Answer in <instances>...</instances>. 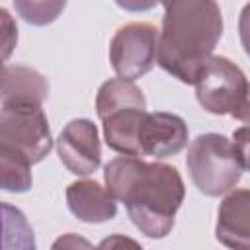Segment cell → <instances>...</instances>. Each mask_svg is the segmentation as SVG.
I'll use <instances>...</instances> for the list:
<instances>
[{
	"label": "cell",
	"mask_w": 250,
	"mask_h": 250,
	"mask_svg": "<svg viewBox=\"0 0 250 250\" xmlns=\"http://www.w3.org/2000/svg\"><path fill=\"white\" fill-rule=\"evenodd\" d=\"M105 189L121 201L133 225L148 238H164L186 197L180 172L164 162L117 156L104 166Z\"/></svg>",
	"instance_id": "obj_1"
},
{
	"label": "cell",
	"mask_w": 250,
	"mask_h": 250,
	"mask_svg": "<svg viewBox=\"0 0 250 250\" xmlns=\"http://www.w3.org/2000/svg\"><path fill=\"white\" fill-rule=\"evenodd\" d=\"M162 8L156 62L180 82L195 86L223 35L221 8L213 0H174Z\"/></svg>",
	"instance_id": "obj_2"
},
{
	"label": "cell",
	"mask_w": 250,
	"mask_h": 250,
	"mask_svg": "<svg viewBox=\"0 0 250 250\" xmlns=\"http://www.w3.org/2000/svg\"><path fill=\"white\" fill-rule=\"evenodd\" d=\"M96 113L104 127L105 145L123 154L139 156V127L146 115V100L135 82L105 80L96 94Z\"/></svg>",
	"instance_id": "obj_3"
},
{
	"label": "cell",
	"mask_w": 250,
	"mask_h": 250,
	"mask_svg": "<svg viewBox=\"0 0 250 250\" xmlns=\"http://www.w3.org/2000/svg\"><path fill=\"white\" fill-rule=\"evenodd\" d=\"M193 186L207 197L227 195L242 178V164L230 139L219 133L197 135L186 154Z\"/></svg>",
	"instance_id": "obj_4"
},
{
	"label": "cell",
	"mask_w": 250,
	"mask_h": 250,
	"mask_svg": "<svg viewBox=\"0 0 250 250\" xmlns=\"http://www.w3.org/2000/svg\"><path fill=\"white\" fill-rule=\"evenodd\" d=\"M0 145L18 150L31 164L41 162L53 148V137L43 107L33 104L2 105Z\"/></svg>",
	"instance_id": "obj_5"
},
{
	"label": "cell",
	"mask_w": 250,
	"mask_h": 250,
	"mask_svg": "<svg viewBox=\"0 0 250 250\" xmlns=\"http://www.w3.org/2000/svg\"><path fill=\"white\" fill-rule=\"evenodd\" d=\"M158 29L148 21L121 25L109 43V62L117 78L135 82L152 70L158 57Z\"/></svg>",
	"instance_id": "obj_6"
},
{
	"label": "cell",
	"mask_w": 250,
	"mask_h": 250,
	"mask_svg": "<svg viewBox=\"0 0 250 250\" xmlns=\"http://www.w3.org/2000/svg\"><path fill=\"white\" fill-rule=\"evenodd\" d=\"M248 80L238 64L227 57H211L195 82L199 105L213 115H230L246 94Z\"/></svg>",
	"instance_id": "obj_7"
},
{
	"label": "cell",
	"mask_w": 250,
	"mask_h": 250,
	"mask_svg": "<svg viewBox=\"0 0 250 250\" xmlns=\"http://www.w3.org/2000/svg\"><path fill=\"white\" fill-rule=\"evenodd\" d=\"M57 152L62 166L70 174H94L102 164V145L98 127L90 119L68 121L57 139Z\"/></svg>",
	"instance_id": "obj_8"
},
{
	"label": "cell",
	"mask_w": 250,
	"mask_h": 250,
	"mask_svg": "<svg viewBox=\"0 0 250 250\" xmlns=\"http://www.w3.org/2000/svg\"><path fill=\"white\" fill-rule=\"evenodd\" d=\"M139 156L166 158L182 152L188 145V125L186 121L168 111H152L143 117L139 127Z\"/></svg>",
	"instance_id": "obj_9"
},
{
	"label": "cell",
	"mask_w": 250,
	"mask_h": 250,
	"mask_svg": "<svg viewBox=\"0 0 250 250\" xmlns=\"http://www.w3.org/2000/svg\"><path fill=\"white\" fill-rule=\"evenodd\" d=\"M215 236L230 250H250V189L234 188L223 197Z\"/></svg>",
	"instance_id": "obj_10"
},
{
	"label": "cell",
	"mask_w": 250,
	"mask_h": 250,
	"mask_svg": "<svg viewBox=\"0 0 250 250\" xmlns=\"http://www.w3.org/2000/svg\"><path fill=\"white\" fill-rule=\"evenodd\" d=\"M68 211L82 223H107L117 215L115 197L96 180H78L66 188Z\"/></svg>",
	"instance_id": "obj_11"
},
{
	"label": "cell",
	"mask_w": 250,
	"mask_h": 250,
	"mask_svg": "<svg viewBox=\"0 0 250 250\" xmlns=\"http://www.w3.org/2000/svg\"><path fill=\"white\" fill-rule=\"evenodd\" d=\"M49 84L41 72L23 64H4L2 68V105L33 104L43 105Z\"/></svg>",
	"instance_id": "obj_12"
},
{
	"label": "cell",
	"mask_w": 250,
	"mask_h": 250,
	"mask_svg": "<svg viewBox=\"0 0 250 250\" xmlns=\"http://www.w3.org/2000/svg\"><path fill=\"white\" fill-rule=\"evenodd\" d=\"M0 176L4 191L23 193L31 188V162L18 150L0 145Z\"/></svg>",
	"instance_id": "obj_13"
},
{
	"label": "cell",
	"mask_w": 250,
	"mask_h": 250,
	"mask_svg": "<svg viewBox=\"0 0 250 250\" xmlns=\"http://www.w3.org/2000/svg\"><path fill=\"white\" fill-rule=\"evenodd\" d=\"M2 232L4 250H35L33 229L25 215L10 203H2Z\"/></svg>",
	"instance_id": "obj_14"
},
{
	"label": "cell",
	"mask_w": 250,
	"mask_h": 250,
	"mask_svg": "<svg viewBox=\"0 0 250 250\" xmlns=\"http://www.w3.org/2000/svg\"><path fill=\"white\" fill-rule=\"evenodd\" d=\"M64 2H51V0H16L14 8L21 16L23 21L31 25H47L59 18L64 10Z\"/></svg>",
	"instance_id": "obj_15"
},
{
	"label": "cell",
	"mask_w": 250,
	"mask_h": 250,
	"mask_svg": "<svg viewBox=\"0 0 250 250\" xmlns=\"http://www.w3.org/2000/svg\"><path fill=\"white\" fill-rule=\"evenodd\" d=\"M232 145L242 168L250 170V125H242L232 133Z\"/></svg>",
	"instance_id": "obj_16"
},
{
	"label": "cell",
	"mask_w": 250,
	"mask_h": 250,
	"mask_svg": "<svg viewBox=\"0 0 250 250\" xmlns=\"http://www.w3.org/2000/svg\"><path fill=\"white\" fill-rule=\"evenodd\" d=\"M0 20H2V45H4V59L10 57L16 41H18V27L12 21L6 8H0Z\"/></svg>",
	"instance_id": "obj_17"
},
{
	"label": "cell",
	"mask_w": 250,
	"mask_h": 250,
	"mask_svg": "<svg viewBox=\"0 0 250 250\" xmlns=\"http://www.w3.org/2000/svg\"><path fill=\"white\" fill-rule=\"evenodd\" d=\"M51 250H96V248L84 236H80L76 232H66V234H61L53 242Z\"/></svg>",
	"instance_id": "obj_18"
},
{
	"label": "cell",
	"mask_w": 250,
	"mask_h": 250,
	"mask_svg": "<svg viewBox=\"0 0 250 250\" xmlns=\"http://www.w3.org/2000/svg\"><path fill=\"white\" fill-rule=\"evenodd\" d=\"M96 250H143V246L125 234H109L102 238V242L96 246Z\"/></svg>",
	"instance_id": "obj_19"
},
{
	"label": "cell",
	"mask_w": 250,
	"mask_h": 250,
	"mask_svg": "<svg viewBox=\"0 0 250 250\" xmlns=\"http://www.w3.org/2000/svg\"><path fill=\"white\" fill-rule=\"evenodd\" d=\"M238 35H240V43L244 53L250 57V2L244 4V8L240 10L238 16Z\"/></svg>",
	"instance_id": "obj_20"
},
{
	"label": "cell",
	"mask_w": 250,
	"mask_h": 250,
	"mask_svg": "<svg viewBox=\"0 0 250 250\" xmlns=\"http://www.w3.org/2000/svg\"><path fill=\"white\" fill-rule=\"evenodd\" d=\"M230 117H234L236 121H242V123L250 125V84H248V88H246L244 98H242L240 104L236 105V109L230 113Z\"/></svg>",
	"instance_id": "obj_21"
}]
</instances>
